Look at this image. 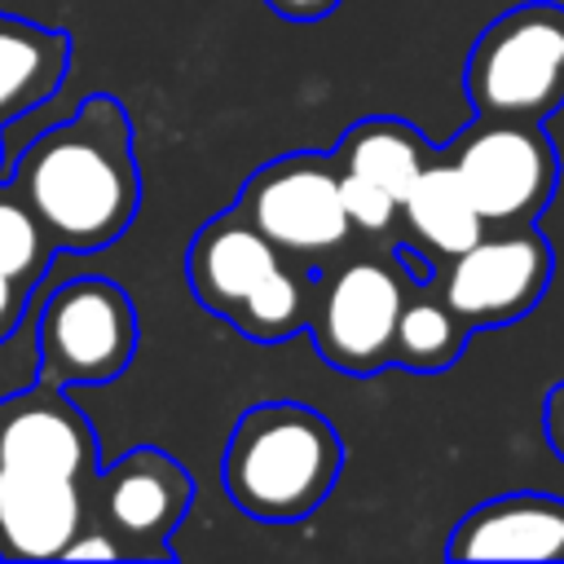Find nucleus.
<instances>
[{
  "label": "nucleus",
  "mask_w": 564,
  "mask_h": 564,
  "mask_svg": "<svg viewBox=\"0 0 564 564\" xmlns=\"http://www.w3.org/2000/svg\"><path fill=\"white\" fill-rule=\"evenodd\" d=\"M467 339H471V326L432 286V278H419L401 304V317H397L392 366H401L410 375H441L463 357Z\"/></svg>",
  "instance_id": "f3484780"
},
{
  "label": "nucleus",
  "mask_w": 564,
  "mask_h": 564,
  "mask_svg": "<svg viewBox=\"0 0 564 564\" xmlns=\"http://www.w3.org/2000/svg\"><path fill=\"white\" fill-rule=\"evenodd\" d=\"M4 185L26 198L57 251L93 256L119 242L141 212V167L123 101L110 93L84 97L70 119L18 154Z\"/></svg>",
  "instance_id": "f257e3e1"
},
{
  "label": "nucleus",
  "mask_w": 564,
  "mask_h": 564,
  "mask_svg": "<svg viewBox=\"0 0 564 564\" xmlns=\"http://www.w3.org/2000/svg\"><path fill=\"white\" fill-rule=\"evenodd\" d=\"M53 256H57V242L48 238L40 216L26 207V198L13 185L0 181V273L35 295Z\"/></svg>",
  "instance_id": "a211bd4d"
},
{
  "label": "nucleus",
  "mask_w": 564,
  "mask_h": 564,
  "mask_svg": "<svg viewBox=\"0 0 564 564\" xmlns=\"http://www.w3.org/2000/svg\"><path fill=\"white\" fill-rule=\"evenodd\" d=\"M0 463L44 467L75 480L97 476V432L66 397V383L31 379V388H22L18 397H0Z\"/></svg>",
  "instance_id": "f8f14e48"
},
{
  "label": "nucleus",
  "mask_w": 564,
  "mask_h": 564,
  "mask_svg": "<svg viewBox=\"0 0 564 564\" xmlns=\"http://www.w3.org/2000/svg\"><path fill=\"white\" fill-rule=\"evenodd\" d=\"M463 88L476 115L546 123L564 106V9L529 0L498 13L467 53Z\"/></svg>",
  "instance_id": "39448f33"
},
{
  "label": "nucleus",
  "mask_w": 564,
  "mask_h": 564,
  "mask_svg": "<svg viewBox=\"0 0 564 564\" xmlns=\"http://www.w3.org/2000/svg\"><path fill=\"white\" fill-rule=\"evenodd\" d=\"M234 207L273 247L308 264L330 260L357 238L344 207L339 167L330 154H317V150H295L260 163L238 189Z\"/></svg>",
  "instance_id": "0eeeda50"
},
{
  "label": "nucleus",
  "mask_w": 564,
  "mask_h": 564,
  "mask_svg": "<svg viewBox=\"0 0 564 564\" xmlns=\"http://www.w3.org/2000/svg\"><path fill=\"white\" fill-rule=\"evenodd\" d=\"M449 560H564V498L520 489L471 507L445 542Z\"/></svg>",
  "instance_id": "4468645a"
},
{
  "label": "nucleus",
  "mask_w": 564,
  "mask_h": 564,
  "mask_svg": "<svg viewBox=\"0 0 564 564\" xmlns=\"http://www.w3.org/2000/svg\"><path fill=\"white\" fill-rule=\"evenodd\" d=\"M278 18H291V22H322L339 9V0H264Z\"/></svg>",
  "instance_id": "412c9836"
},
{
  "label": "nucleus",
  "mask_w": 564,
  "mask_h": 564,
  "mask_svg": "<svg viewBox=\"0 0 564 564\" xmlns=\"http://www.w3.org/2000/svg\"><path fill=\"white\" fill-rule=\"evenodd\" d=\"M476 212L485 225H524L546 212L560 185V154L542 123L476 115L449 145Z\"/></svg>",
  "instance_id": "6e6552de"
},
{
  "label": "nucleus",
  "mask_w": 564,
  "mask_h": 564,
  "mask_svg": "<svg viewBox=\"0 0 564 564\" xmlns=\"http://www.w3.org/2000/svg\"><path fill=\"white\" fill-rule=\"evenodd\" d=\"M137 308L110 278L62 282L35 317V379L110 383L137 357Z\"/></svg>",
  "instance_id": "423d86ee"
},
{
  "label": "nucleus",
  "mask_w": 564,
  "mask_h": 564,
  "mask_svg": "<svg viewBox=\"0 0 564 564\" xmlns=\"http://www.w3.org/2000/svg\"><path fill=\"white\" fill-rule=\"evenodd\" d=\"M88 507L93 480L0 463V560H62Z\"/></svg>",
  "instance_id": "ddd939ff"
},
{
  "label": "nucleus",
  "mask_w": 564,
  "mask_h": 564,
  "mask_svg": "<svg viewBox=\"0 0 564 564\" xmlns=\"http://www.w3.org/2000/svg\"><path fill=\"white\" fill-rule=\"evenodd\" d=\"M26 304H31V291L0 273V339H9V335L18 330V322H22Z\"/></svg>",
  "instance_id": "6ab92c4d"
},
{
  "label": "nucleus",
  "mask_w": 564,
  "mask_h": 564,
  "mask_svg": "<svg viewBox=\"0 0 564 564\" xmlns=\"http://www.w3.org/2000/svg\"><path fill=\"white\" fill-rule=\"evenodd\" d=\"M485 229L489 225L476 212L458 167L449 163L445 150H436L427 159V167L414 176V185H410V194L401 203V234H397V242L410 247L427 264V273H432L441 260H449L463 247H471Z\"/></svg>",
  "instance_id": "2eb2a0df"
},
{
  "label": "nucleus",
  "mask_w": 564,
  "mask_h": 564,
  "mask_svg": "<svg viewBox=\"0 0 564 564\" xmlns=\"http://www.w3.org/2000/svg\"><path fill=\"white\" fill-rule=\"evenodd\" d=\"M542 432H546L551 454L564 463V379L546 392V405H542Z\"/></svg>",
  "instance_id": "aec40b11"
},
{
  "label": "nucleus",
  "mask_w": 564,
  "mask_h": 564,
  "mask_svg": "<svg viewBox=\"0 0 564 564\" xmlns=\"http://www.w3.org/2000/svg\"><path fill=\"white\" fill-rule=\"evenodd\" d=\"M70 35L18 13H0V128L62 93Z\"/></svg>",
  "instance_id": "dca6fc26"
},
{
  "label": "nucleus",
  "mask_w": 564,
  "mask_h": 564,
  "mask_svg": "<svg viewBox=\"0 0 564 564\" xmlns=\"http://www.w3.org/2000/svg\"><path fill=\"white\" fill-rule=\"evenodd\" d=\"M432 154L436 145L423 137V128L392 115H366L352 128H344L330 159L339 167V189L357 238L397 242L401 203Z\"/></svg>",
  "instance_id": "9d476101"
},
{
  "label": "nucleus",
  "mask_w": 564,
  "mask_h": 564,
  "mask_svg": "<svg viewBox=\"0 0 564 564\" xmlns=\"http://www.w3.org/2000/svg\"><path fill=\"white\" fill-rule=\"evenodd\" d=\"M419 278H427V264L401 242L361 238L322 260L304 326L317 357L339 375H379L392 366L397 317Z\"/></svg>",
  "instance_id": "20e7f679"
},
{
  "label": "nucleus",
  "mask_w": 564,
  "mask_h": 564,
  "mask_svg": "<svg viewBox=\"0 0 564 564\" xmlns=\"http://www.w3.org/2000/svg\"><path fill=\"white\" fill-rule=\"evenodd\" d=\"M0 181H4V176H0Z\"/></svg>",
  "instance_id": "4be33fe9"
},
{
  "label": "nucleus",
  "mask_w": 564,
  "mask_h": 564,
  "mask_svg": "<svg viewBox=\"0 0 564 564\" xmlns=\"http://www.w3.org/2000/svg\"><path fill=\"white\" fill-rule=\"evenodd\" d=\"M555 273L551 242L538 220L524 225H489L471 247L441 260L427 278L454 304V313L471 330L511 326L538 308Z\"/></svg>",
  "instance_id": "1a4fd4ad"
},
{
  "label": "nucleus",
  "mask_w": 564,
  "mask_h": 564,
  "mask_svg": "<svg viewBox=\"0 0 564 564\" xmlns=\"http://www.w3.org/2000/svg\"><path fill=\"white\" fill-rule=\"evenodd\" d=\"M185 282L194 300L256 344L304 335L317 264L273 247L238 207L212 216L185 247Z\"/></svg>",
  "instance_id": "f03ea898"
},
{
  "label": "nucleus",
  "mask_w": 564,
  "mask_h": 564,
  "mask_svg": "<svg viewBox=\"0 0 564 564\" xmlns=\"http://www.w3.org/2000/svg\"><path fill=\"white\" fill-rule=\"evenodd\" d=\"M344 471V441L335 423L304 401H260L238 414L220 480L238 511L264 524L313 516Z\"/></svg>",
  "instance_id": "7ed1b4c3"
},
{
  "label": "nucleus",
  "mask_w": 564,
  "mask_h": 564,
  "mask_svg": "<svg viewBox=\"0 0 564 564\" xmlns=\"http://www.w3.org/2000/svg\"><path fill=\"white\" fill-rule=\"evenodd\" d=\"M194 502L189 471L159 445H137L93 476L88 520L106 524L123 560H172V533Z\"/></svg>",
  "instance_id": "9b49d317"
}]
</instances>
